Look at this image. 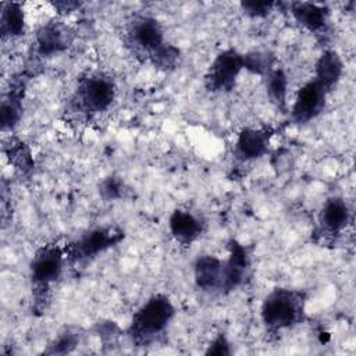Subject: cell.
<instances>
[{"label":"cell","mask_w":356,"mask_h":356,"mask_svg":"<svg viewBox=\"0 0 356 356\" xmlns=\"http://www.w3.org/2000/svg\"><path fill=\"white\" fill-rule=\"evenodd\" d=\"M125 40L132 53L146 58L160 70L170 71L179 64V49L165 43L163 28L153 17H135L127 26Z\"/></svg>","instance_id":"obj_1"},{"label":"cell","mask_w":356,"mask_h":356,"mask_svg":"<svg viewBox=\"0 0 356 356\" xmlns=\"http://www.w3.org/2000/svg\"><path fill=\"white\" fill-rule=\"evenodd\" d=\"M306 295L302 291L277 288L261 305V320L271 332H278L299 324L305 316Z\"/></svg>","instance_id":"obj_2"},{"label":"cell","mask_w":356,"mask_h":356,"mask_svg":"<svg viewBox=\"0 0 356 356\" xmlns=\"http://www.w3.org/2000/svg\"><path fill=\"white\" fill-rule=\"evenodd\" d=\"M174 313L175 309L168 296L153 295L132 316L128 334L136 345H146L165 331Z\"/></svg>","instance_id":"obj_3"},{"label":"cell","mask_w":356,"mask_h":356,"mask_svg":"<svg viewBox=\"0 0 356 356\" xmlns=\"http://www.w3.org/2000/svg\"><path fill=\"white\" fill-rule=\"evenodd\" d=\"M117 86L111 75L92 72L78 82L70 107L74 113L92 117L106 111L114 102Z\"/></svg>","instance_id":"obj_4"},{"label":"cell","mask_w":356,"mask_h":356,"mask_svg":"<svg viewBox=\"0 0 356 356\" xmlns=\"http://www.w3.org/2000/svg\"><path fill=\"white\" fill-rule=\"evenodd\" d=\"M65 250L57 245H44L36 250L31 261V280L38 298L44 299L51 285L61 277Z\"/></svg>","instance_id":"obj_5"},{"label":"cell","mask_w":356,"mask_h":356,"mask_svg":"<svg viewBox=\"0 0 356 356\" xmlns=\"http://www.w3.org/2000/svg\"><path fill=\"white\" fill-rule=\"evenodd\" d=\"M124 239V231L117 227L95 228L65 246V256L71 261H83L118 245Z\"/></svg>","instance_id":"obj_6"},{"label":"cell","mask_w":356,"mask_h":356,"mask_svg":"<svg viewBox=\"0 0 356 356\" xmlns=\"http://www.w3.org/2000/svg\"><path fill=\"white\" fill-rule=\"evenodd\" d=\"M243 70V54L234 49H227L216 56L210 64L204 85L210 92H229Z\"/></svg>","instance_id":"obj_7"},{"label":"cell","mask_w":356,"mask_h":356,"mask_svg":"<svg viewBox=\"0 0 356 356\" xmlns=\"http://www.w3.org/2000/svg\"><path fill=\"white\" fill-rule=\"evenodd\" d=\"M328 90L316 79L303 85L295 99L291 110V117L298 124H305L317 117L325 104Z\"/></svg>","instance_id":"obj_8"},{"label":"cell","mask_w":356,"mask_h":356,"mask_svg":"<svg viewBox=\"0 0 356 356\" xmlns=\"http://www.w3.org/2000/svg\"><path fill=\"white\" fill-rule=\"evenodd\" d=\"M228 249L229 256L227 260H224L222 266L221 293H228L236 289L245 281L249 268V254L246 248L232 239L228 243Z\"/></svg>","instance_id":"obj_9"},{"label":"cell","mask_w":356,"mask_h":356,"mask_svg":"<svg viewBox=\"0 0 356 356\" xmlns=\"http://www.w3.org/2000/svg\"><path fill=\"white\" fill-rule=\"evenodd\" d=\"M74 39V32L61 21H50L36 32V51L40 56H51L65 50Z\"/></svg>","instance_id":"obj_10"},{"label":"cell","mask_w":356,"mask_h":356,"mask_svg":"<svg viewBox=\"0 0 356 356\" xmlns=\"http://www.w3.org/2000/svg\"><path fill=\"white\" fill-rule=\"evenodd\" d=\"M271 134L267 129L245 128L241 131L235 145V154L241 160H254L267 153Z\"/></svg>","instance_id":"obj_11"},{"label":"cell","mask_w":356,"mask_h":356,"mask_svg":"<svg viewBox=\"0 0 356 356\" xmlns=\"http://www.w3.org/2000/svg\"><path fill=\"white\" fill-rule=\"evenodd\" d=\"M170 232L181 245H191L203 232V222L188 210L177 209L172 211L168 220Z\"/></svg>","instance_id":"obj_12"},{"label":"cell","mask_w":356,"mask_h":356,"mask_svg":"<svg viewBox=\"0 0 356 356\" xmlns=\"http://www.w3.org/2000/svg\"><path fill=\"white\" fill-rule=\"evenodd\" d=\"M224 260L216 256H200L195 263V282L204 292H221Z\"/></svg>","instance_id":"obj_13"},{"label":"cell","mask_w":356,"mask_h":356,"mask_svg":"<svg viewBox=\"0 0 356 356\" xmlns=\"http://www.w3.org/2000/svg\"><path fill=\"white\" fill-rule=\"evenodd\" d=\"M291 13L293 18L310 32H321L325 29L328 22L330 11L324 6L316 3L298 1L291 4Z\"/></svg>","instance_id":"obj_14"},{"label":"cell","mask_w":356,"mask_h":356,"mask_svg":"<svg viewBox=\"0 0 356 356\" xmlns=\"http://www.w3.org/2000/svg\"><path fill=\"white\" fill-rule=\"evenodd\" d=\"M343 71V64L339 54L334 50L324 51L316 63L314 79L328 92L337 85Z\"/></svg>","instance_id":"obj_15"},{"label":"cell","mask_w":356,"mask_h":356,"mask_svg":"<svg viewBox=\"0 0 356 356\" xmlns=\"http://www.w3.org/2000/svg\"><path fill=\"white\" fill-rule=\"evenodd\" d=\"M350 211L341 197L328 199L320 211V224L328 232H339L349 222Z\"/></svg>","instance_id":"obj_16"},{"label":"cell","mask_w":356,"mask_h":356,"mask_svg":"<svg viewBox=\"0 0 356 356\" xmlns=\"http://www.w3.org/2000/svg\"><path fill=\"white\" fill-rule=\"evenodd\" d=\"M25 15L19 3H3L0 14L1 38H15L24 33Z\"/></svg>","instance_id":"obj_17"},{"label":"cell","mask_w":356,"mask_h":356,"mask_svg":"<svg viewBox=\"0 0 356 356\" xmlns=\"http://www.w3.org/2000/svg\"><path fill=\"white\" fill-rule=\"evenodd\" d=\"M22 96H24V82L17 81L11 85L10 92L1 102V125L3 128H11L17 124L22 111Z\"/></svg>","instance_id":"obj_18"},{"label":"cell","mask_w":356,"mask_h":356,"mask_svg":"<svg viewBox=\"0 0 356 356\" xmlns=\"http://www.w3.org/2000/svg\"><path fill=\"white\" fill-rule=\"evenodd\" d=\"M286 88L288 79L282 70H274L268 72L267 92L271 102L281 110H285L286 107Z\"/></svg>","instance_id":"obj_19"},{"label":"cell","mask_w":356,"mask_h":356,"mask_svg":"<svg viewBox=\"0 0 356 356\" xmlns=\"http://www.w3.org/2000/svg\"><path fill=\"white\" fill-rule=\"evenodd\" d=\"M7 154L10 161L21 172H28L33 168V160L31 157L29 149L22 142H11L7 147Z\"/></svg>","instance_id":"obj_20"},{"label":"cell","mask_w":356,"mask_h":356,"mask_svg":"<svg viewBox=\"0 0 356 356\" xmlns=\"http://www.w3.org/2000/svg\"><path fill=\"white\" fill-rule=\"evenodd\" d=\"M273 64V58L270 54L263 51H253L243 54V68L249 70L254 74H268L270 67Z\"/></svg>","instance_id":"obj_21"},{"label":"cell","mask_w":356,"mask_h":356,"mask_svg":"<svg viewBox=\"0 0 356 356\" xmlns=\"http://www.w3.org/2000/svg\"><path fill=\"white\" fill-rule=\"evenodd\" d=\"M78 343V338H76V334L75 332H64L61 334L50 346L49 349L46 350V353H50V355H54V353H68L71 352Z\"/></svg>","instance_id":"obj_22"},{"label":"cell","mask_w":356,"mask_h":356,"mask_svg":"<svg viewBox=\"0 0 356 356\" xmlns=\"http://www.w3.org/2000/svg\"><path fill=\"white\" fill-rule=\"evenodd\" d=\"M275 6L274 1H243L241 3L242 10L250 17H264Z\"/></svg>","instance_id":"obj_23"},{"label":"cell","mask_w":356,"mask_h":356,"mask_svg":"<svg viewBox=\"0 0 356 356\" xmlns=\"http://www.w3.org/2000/svg\"><path fill=\"white\" fill-rule=\"evenodd\" d=\"M122 181L118 179L117 177H108L107 179L103 181L100 186V192L106 199H118L122 196Z\"/></svg>","instance_id":"obj_24"},{"label":"cell","mask_w":356,"mask_h":356,"mask_svg":"<svg viewBox=\"0 0 356 356\" xmlns=\"http://www.w3.org/2000/svg\"><path fill=\"white\" fill-rule=\"evenodd\" d=\"M231 353L229 349V343L227 341V338L221 334L218 335L210 345L209 349L206 350V355H217V356H227Z\"/></svg>","instance_id":"obj_25"},{"label":"cell","mask_w":356,"mask_h":356,"mask_svg":"<svg viewBox=\"0 0 356 356\" xmlns=\"http://www.w3.org/2000/svg\"><path fill=\"white\" fill-rule=\"evenodd\" d=\"M53 6L60 13L65 14V13H71V11L79 8L81 3H76V1H58V3H53Z\"/></svg>","instance_id":"obj_26"}]
</instances>
